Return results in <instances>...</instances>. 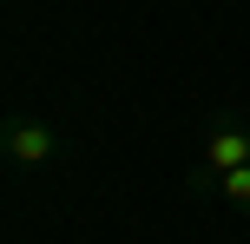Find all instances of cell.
<instances>
[{
  "label": "cell",
  "instance_id": "cell-1",
  "mask_svg": "<svg viewBox=\"0 0 250 244\" xmlns=\"http://www.w3.org/2000/svg\"><path fill=\"white\" fill-rule=\"evenodd\" d=\"M237 165H250V126H244V119H217V126L204 132V145H198L191 185H217L224 172H237Z\"/></svg>",
  "mask_w": 250,
  "mask_h": 244
},
{
  "label": "cell",
  "instance_id": "cell-3",
  "mask_svg": "<svg viewBox=\"0 0 250 244\" xmlns=\"http://www.w3.org/2000/svg\"><path fill=\"white\" fill-rule=\"evenodd\" d=\"M217 198H224V205H237V211H250V165L224 172V178H217Z\"/></svg>",
  "mask_w": 250,
  "mask_h": 244
},
{
  "label": "cell",
  "instance_id": "cell-2",
  "mask_svg": "<svg viewBox=\"0 0 250 244\" xmlns=\"http://www.w3.org/2000/svg\"><path fill=\"white\" fill-rule=\"evenodd\" d=\"M53 158H60V132L40 112H13L7 119V165L13 172H46Z\"/></svg>",
  "mask_w": 250,
  "mask_h": 244
}]
</instances>
